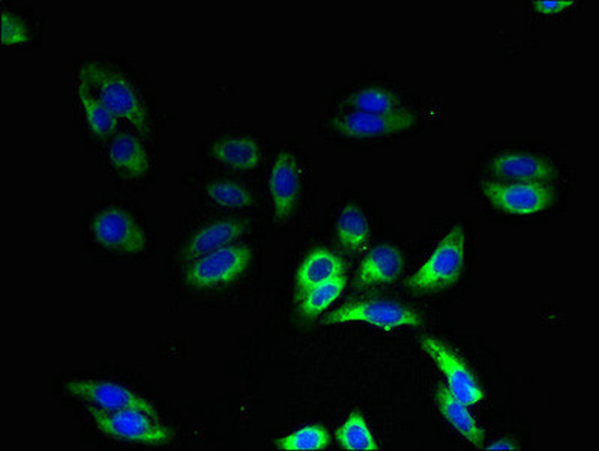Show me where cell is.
<instances>
[{
	"instance_id": "1",
	"label": "cell",
	"mask_w": 599,
	"mask_h": 451,
	"mask_svg": "<svg viewBox=\"0 0 599 451\" xmlns=\"http://www.w3.org/2000/svg\"><path fill=\"white\" fill-rule=\"evenodd\" d=\"M79 79L94 90L117 120L128 122L138 132H149V113L136 86L125 74L101 62H86L79 70Z\"/></svg>"
},
{
	"instance_id": "2",
	"label": "cell",
	"mask_w": 599,
	"mask_h": 451,
	"mask_svg": "<svg viewBox=\"0 0 599 451\" xmlns=\"http://www.w3.org/2000/svg\"><path fill=\"white\" fill-rule=\"evenodd\" d=\"M466 260V232L463 226H455L448 232L428 259L406 280L413 293H436L448 289L462 277Z\"/></svg>"
},
{
	"instance_id": "3",
	"label": "cell",
	"mask_w": 599,
	"mask_h": 451,
	"mask_svg": "<svg viewBox=\"0 0 599 451\" xmlns=\"http://www.w3.org/2000/svg\"><path fill=\"white\" fill-rule=\"evenodd\" d=\"M89 416L96 431L112 440L147 447H163L173 441L172 429L159 421V417L141 410L105 412L89 407Z\"/></svg>"
},
{
	"instance_id": "4",
	"label": "cell",
	"mask_w": 599,
	"mask_h": 451,
	"mask_svg": "<svg viewBox=\"0 0 599 451\" xmlns=\"http://www.w3.org/2000/svg\"><path fill=\"white\" fill-rule=\"evenodd\" d=\"M362 322L385 331H394L403 327H421L423 318L412 307L392 299H362V301L348 303V305L332 310L324 316L327 326H341V324Z\"/></svg>"
},
{
	"instance_id": "5",
	"label": "cell",
	"mask_w": 599,
	"mask_h": 451,
	"mask_svg": "<svg viewBox=\"0 0 599 451\" xmlns=\"http://www.w3.org/2000/svg\"><path fill=\"white\" fill-rule=\"evenodd\" d=\"M252 263V250L247 244H231L197 257L189 263L185 280L194 289H214L234 284Z\"/></svg>"
},
{
	"instance_id": "6",
	"label": "cell",
	"mask_w": 599,
	"mask_h": 451,
	"mask_svg": "<svg viewBox=\"0 0 599 451\" xmlns=\"http://www.w3.org/2000/svg\"><path fill=\"white\" fill-rule=\"evenodd\" d=\"M481 192L493 206L512 216H535L555 204V192L543 183L484 181Z\"/></svg>"
},
{
	"instance_id": "7",
	"label": "cell",
	"mask_w": 599,
	"mask_h": 451,
	"mask_svg": "<svg viewBox=\"0 0 599 451\" xmlns=\"http://www.w3.org/2000/svg\"><path fill=\"white\" fill-rule=\"evenodd\" d=\"M66 391L73 398L100 411L141 410L159 417L154 403L122 383L104 379H75L66 383Z\"/></svg>"
},
{
	"instance_id": "8",
	"label": "cell",
	"mask_w": 599,
	"mask_h": 451,
	"mask_svg": "<svg viewBox=\"0 0 599 451\" xmlns=\"http://www.w3.org/2000/svg\"><path fill=\"white\" fill-rule=\"evenodd\" d=\"M92 236L99 246L125 255H141L147 247V236L136 218L115 206L96 214Z\"/></svg>"
},
{
	"instance_id": "9",
	"label": "cell",
	"mask_w": 599,
	"mask_h": 451,
	"mask_svg": "<svg viewBox=\"0 0 599 451\" xmlns=\"http://www.w3.org/2000/svg\"><path fill=\"white\" fill-rule=\"evenodd\" d=\"M421 348L436 362L441 372L445 375L448 390L455 398L462 400L467 407L479 403L484 399L485 393L483 387L479 386L478 379H476L469 366L466 365V361L457 356L448 345L434 339V337L424 336L421 339Z\"/></svg>"
},
{
	"instance_id": "10",
	"label": "cell",
	"mask_w": 599,
	"mask_h": 451,
	"mask_svg": "<svg viewBox=\"0 0 599 451\" xmlns=\"http://www.w3.org/2000/svg\"><path fill=\"white\" fill-rule=\"evenodd\" d=\"M301 187L302 174L298 158L289 151H282L269 171V196L278 222L292 217L301 196Z\"/></svg>"
},
{
	"instance_id": "11",
	"label": "cell",
	"mask_w": 599,
	"mask_h": 451,
	"mask_svg": "<svg viewBox=\"0 0 599 451\" xmlns=\"http://www.w3.org/2000/svg\"><path fill=\"white\" fill-rule=\"evenodd\" d=\"M416 121V115L409 111L386 113V115L350 112L335 120L334 126L337 132L343 134L344 137L361 141V139L388 137L407 132L415 126Z\"/></svg>"
},
{
	"instance_id": "12",
	"label": "cell",
	"mask_w": 599,
	"mask_h": 451,
	"mask_svg": "<svg viewBox=\"0 0 599 451\" xmlns=\"http://www.w3.org/2000/svg\"><path fill=\"white\" fill-rule=\"evenodd\" d=\"M403 269L404 256L400 248L392 244H379L362 259L354 285L358 289L381 288L399 280Z\"/></svg>"
},
{
	"instance_id": "13",
	"label": "cell",
	"mask_w": 599,
	"mask_h": 451,
	"mask_svg": "<svg viewBox=\"0 0 599 451\" xmlns=\"http://www.w3.org/2000/svg\"><path fill=\"white\" fill-rule=\"evenodd\" d=\"M490 174L512 183L548 184L558 178V171L546 158L526 153H502L492 160Z\"/></svg>"
},
{
	"instance_id": "14",
	"label": "cell",
	"mask_w": 599,
	"mask_h": 451,
	"mask_svg": "<svg viewBox=\"0 0 599 451\" xmlns=\"http://www.w3.org/2000/svg\"><path fill=\"white\" fill-rule=\"evenodd\" d=\"M248 223L244 221H218L209 223L194 232L184 248L183 257L188 263L197 257L208 255L219 248L236 244L247 234Z\"/></svg>"
},
{
	"instance_id": "15",
	"label": "cell",
	"mask_w": 599,
	"mask_h": 451,
	"mask_svg": "<svg viewBox=\"0 0 599 451\" xmlns=\"http://www.w3.org/2000/svg\"><path fill=\"white\" fill-rule=\"evenodd\" d=\"M344 263L335 253L328 248H316L303 259L295 278L298 301L314 286L344 276Z\"/></svg>"
},
{
	"instance_id": "16",
	"label": "cell",
	"mask_w": 599,
	"mask_h": 451,
	"mask_svg": "<svg viewBox=\"0 0 599 451\" xmlns=\"http://www.w3.org/2000/svg\"><path fill=\"white\" fill-rule=\"evenodd\" d=\"M110 163L122 174L141 178L151 167V157L145 143L133 133H120L109 147Z\"/></svg>"
},
{
	"instance_id": "17",
	"label": "cell",
	"mask_w": 599,
	"mask_h": 451,
	"mask_svg": "<svg viewBox=\"0 0 599 451\" xmlns=\"http://www.w3.org/2000/svg\"><path fill=\"white\" fill-rule=\"evenodd\" d=\"M213 155L221 166L238 172L255 171L261 162L259 142L250 136L219 139L213 145Z\"/></svg>"
},
{
	"instance_id": "18",
	"label": "cell",
	"mask_w": 599,
	"mask_h": 451,
	"mask_svg": "<svg viewBox=\"0 0 599 451\" xmlns=\"http://www.w3.org/2000/svg\"><path fill=\"white\" fill-rule=\"evenodd\" d=\"M436 402L442 416L459 435L466 438L471 444L481 447L484 444V431L476 423L474 416L471 414L469 408L462 400L455 398L448 390V387H438L436 391Z\"/></svg>"
},
{
	"instance_id": "19",
	"label": "cell",
	"mask_w": 599,
	"mask_h": 451,
	"mask_svg": "<svg viewBox=\"0 0 599 451\" xmlns=\"http://www.w3.org/2000/svg\"><path fill=\"white\" fill-rule=\"evenodd\" d=\"M337 238L344 252L358 255L370 242V225L364 211L354 204L345 205L337 221Z\"/></svg>"
},
{
	"instance_id": "20",
	"label": "cell",
	"mask_w": 599,
	"mask_h": 451,
	"mask_svg": "<svg viewBox=\"0 0 599 451\" xmlns=\"http://www.w3.org/2000/svg\"><path fill=\"white\" fill-rule=\"evenodd\" d=\"M78 96L84 116H86L89 130L94 136L109 137L116 133L120 120L105 107L94 90L82 79H79Z\"/></svg>"
},
{
	"instance_id": "21",
	"label": "cell",
	"mask_w": 599,
	"mask_h": 451,
	"mask_svg": "<svg viewBox=\"0 0 599 451\" xmlns=\"http://www.w3.org/2000/svg\"><path fill=\"white\" fill-rule=\"evenodd\" d=\"M345 104L352 107L353 112L379 113V115L407 111L395 92L382 90V88H365V90L353 92L345 100Z\"/></svg>"
},
{
	"instance_id": "22",
	"label": "cell",
	"mask_w": 599,
	"mask_h": 451,
	"mask_svg": "<svg viewBox=\"0 0 599 451\" xmlns=\"http://www.w3.org/2000/svg\"><path fill=\"white\" fill-rule=\"evenodd\" d=\"M337 442L348 451H378L381 449L361 412H352L335 431Z\"/></svg>"
},
{
	"instance_id": "23",
	"label": "cell",
	"mask_w": 599,
	"mask_h": 451,
	"mask_svg": "<svg viewBox=\"0 0 599 451\" xmlns=\"http://www.w3.org/2000/svg\"><path fill=\"white\" fill-rule=\"evenodd\" d=\"M345 289V277L332 278L324 284L314 286L299 299V310L308 319L318 318L324 310L329 309L337 299L343 295Z\"/></svg>"
},
{
	"instance_id": "24",
	"label": "cell",
	"mask_w": 599,
	"mask_h": 451,
	"mask_svg": "<svg viewBox=\"0 0 599 451\" xmlns=\"http://www.w3.org/2000/svg\"><path fill=\"white\" fill-rule=\"evenodd\" d=\"M331 444L328 429L320 424H307L295 429L277 441L278 449L282 451H320Z\"/></svg>"
},
{
	"instance_id": "25",
	"label": "cell",
	"mask_w": 599,
	"mask_h": 451,
	"mask_svg": "<svg viewBox=\"0 0 599 451\" xmlns=\"http://www.w3.org/2000/svg\"><path fill=\"white\" fill-rule=\"evenodd\" d=\"M206 196L213 204L227 209H244L255 205L250 189L235 181H213L206 187Z\"/></svg>"
},
{
	"instance_id": "26",
	"label": "cell",
	"mask_w": 599,
	"mask_h": 451,
	"mask_svg": "<svg viewBox=\"0 0 599 451\" xmlns=\"http://www.w3.org/2000/svg\"><path fill=\"white\" fill-rule=\"evenodd\" d=\"M0 40L3 45H24L31 42V29L16 12L3 10L0 14Z\"/></svg>"
},
{
	"instance_id": "27",
	"label": "cell",
	"mask_w": 599,
	"mask_h": 451,
	"mask_svg": "<svg viewBox=\"0 0 599 451\" xmlns=\"http://www.w3.org/2000/svg\"><path fill=\"white\" fill-rule=\"evenodd\" d=\"M574 6H576L574 0H537L534 2L535 11L547 16L559 14Z\"/></svg>"
},
{
	"instance_id": "28",
	"label": "cell",
	"mask_w": 599,
	"mask_h": 451,
	"mask_svg": "<svg viewBox=\"0 0 599 451\" xmlns=\"http://www.w3.org/2000/svg\"><path fill=\"white\" fill-rule=\"evenodd\" d=\"M487 450L496 451H516L518 450L517 442L509 440V438H502V440L493 441L490 445L485 447Z\"/></svg>"
}]
</instances>
